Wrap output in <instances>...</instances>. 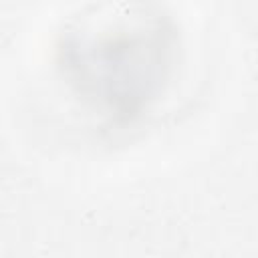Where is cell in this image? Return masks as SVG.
<instances>
[{"label":"cell","mask_w":258,"mask_h":258,"mask_svg":"<svg viewBox=\"0 0 258 258\" xmlns=\"http://www.w3.org/2000/svg\"><path fill=\"white\" fill-rule=\"evenodd\" d=\"M177 52V26L157 0H101L62 28L54 58L81 105L123 127L165 93Z\"/></svg>","instance_id":"obj_1"}]
</instances>
